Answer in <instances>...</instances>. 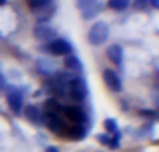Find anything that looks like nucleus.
<instances>
[{"label": "nucleus", "instance_id": "10", "mask_svg": "<svg viewBox=\"0 0 159 152\" xmlns=\"http://www.w3.org/2000/svg\"><path fill=\"white\" fill-rule=\"evenodd\" d=\"M106 56L112 63H115L116 66H120L121 61H123V47L120 45H112V46L107 47Z\"/></svg>", "mask_w": 159, "mask_h": 152}, {"label": "nucleus", "instance_id": "22", "mask_svg": "<svg viewBox=\"0 0 159 152\" xmlns=\"http://www.w3.org/2000/svg\"><path fill=\"white\" fill-rule=\"evenodd\" d=\"M6 85V78L3 77V74H0V89Z\"/></svg>", "mask_w": 159, "mask_h": 152}, {"label": "nucleus", "instance_id": "11", "mask_svg": "<svg viewBox=\"0 0 159 152\" xmlns=\"http://www.w3.org/2000/svg\"><path fill=\"white\" fill-rule=\"evenodd\" d=\"M24 116L34 124H39L42 122V113L35 105H27L24 108Z\"/></svg>", "mask_w": 159, "mask_h": 152}, {"label": "nucleus", "instance_id": "16", "mask_svg": "<svg viewBox=\"0 0 159 152\" xmlns=\"http://www.w3.org/2000/svg\"><path fill=\"white\" fill-rule=\"evenodd\" d=\"M63 110V106L56 99H48L45 102V112H52V113H60Z\"/></svg>", "mask_w": 159, "mask_h": 152}, {"label": "nucleus", "instance_id": "8", "mask_svg": "<svg viewBox=\"0 0 159 152\" xmlns=\"http://www.w3.org/2000/svg\"><path fill=\"white\" fill-rule=\"evenodd\" d=\"M103 81L107 85V88L112 89L113 92H120L123 89V84L119 77V74L112 69H106L103 71Z\"/></svg>", "mask_w": 159, "mask_h": 152}, {"label": "nucleus", "instance_id": "3", "mask_svg": "<svg viewBox=\"0 0 159 152\" xmlns=\"http://www.w3.org/2000/svg\"><path fill=\"white\" fill-rule=\"evenodd\" d=\"M66 92L69 94V96L71 98V101H74V102H82L88 94L87 83H85V80L81 77L70 78L69 83H67Z\"/></svg>", "mask_w": 159, "mask_h": 152}, {"label": "nucleus", "instance_id": "20", "mask_svg": "<svg viewBox=\"0 0 159 152\" xmlns=\"http://www.w3.org/2000/svg\"><path fill=\"white\" fill-rule=\"evenodd\" d=\"M88 2H89V0H75V4H77L78 8H82Z\"/></svg>", "mask_w": 159, "mask_h": 152}, {"label": "nucleus", "instance_id": "6", "mask_svg": "<svg viewBox=\"0 0 159 152\" xmlns=\"http://www.w3.org/2000/svg\"><path fill=\"white\" fill-rule=\"evenodd\" d=\"M34 36L42 42H52L57 38V31L48 24H38L34 28Z\"/></svg>", "mask_w": 159, "mask_h": 152}, {"label": "nucleus", "instance_id": "9", "mask_svg": "<svg viewBox=\"0 0 159 152\" xmlns=\"http://www.w3.org/2000/svg\"><path fill=\"white\" fill-rule=\"evenodd\" d=\"M7 102L10 109L14 112V113H20L24 106V98H22V94L20 91H11L7 96Z\"/></svg>", "mask_w": 159, "mask_h": 152}, {"label": "nucleus", "instance_id": "4", "mask_svg": "<svg viewBox=\"0 0 159 152\" xmlns=\"http://www.w3.org/2000/svg\"><path fill=\"white\" fill-rule=\"evenodd\" d=\"M48 52L52 53L55 56H69L71 55V45L66 41V39H61V38H56L55 41L49 42L48 45Z\"/></svg>", "mask_w": 159, "mask_h": 152}, {"label": "nucleus", "instance_id": "21", "mask_svg": "<svg viewBox=\"0 0 159 152\" xmlns=\"http://www.w3.org/2000/svg\"><path fill=\"white\" fill-rule=\"evenodd\" d=\"M98 137H99V140H101L102 142H105V144H109V138H107V136H102V134H101V136H98Z\"/></svg>", "mask_w": 159, "mask_h": 152}, {"label": "nucleus", "instance_id": "15", "mask_svg": "<svg viewBox=\"0 0 159 152\" xmlns=\"http://www.w3.org/2000/svg\"><path fill=\"white\" fill-rule=\"evenodd\" d=\"M52 0H27V4L31 10L34 11H39V10H43L45 7L50 4Z\"/></svg>", "mask_w": 159, "mask_h": 152}, {"label": "nucleus", "instance_id": "23", "mask_svg": "<svg viewBox=\"0 0 159 152\" xmlns=\"http://www.w3.org/2000/svg\"><path fill=\"white\" fill-rule=\"evenodd\" d=\"M148 2H151V3H152V6H154L155 8H158V7H159V0H148Z\"/></svg>", "mask_w": 159, "mask_h": 152}, {"label": "nucleus", "instance_id": "17", "mask_svg": "<svg viewBox=\"0 0 159 152\" xmlns=\"http://www.w3.org/2000/svg\"><path fill=\"white\" fill-rule=\"evenodd\" d=\"M131 0H109L107 4L110 8H115V10H126L130 6Z\"/></svg>", "mask_w": 159, "mask_h": 152}, {"label": "nucleus", "instance_id": "5", "mask_svg": "<svg viewBox=\"0 0 159 152\" xmlns=\"http://www.w3.org/2000/svg\"><path fill=\"white\" fill-rule=\"evenodd\" d=\"M61 114L66 117L69 122L74 123V124H84L87 122V114L78 106H63Z\"/></svg>", "mask_w": 159, "mask_h": 152}, {"label": "nucleus", "instance_id": "7", "mask_svg": "<svg viewBox=\"0 0 159 152\" xmlns=\"http://www.w3.org/2000/svg\"><path fill=\"white\" fill-rule=\"evenodd\" d=\"M103 7L105 6H103L102 0H89V2L82 8H80V10H81V16L84 17L85 20H92L103 10Z\"/></svg>", "mask_w": 159, "mask_h": 152}, {"label": "nucleus", "instance_id": "13", "mask_svg": "<svg viewBox=\"0 0 159 152\" xmlns=\"http://www.w3.org/2000/svg\"><path fill=\"white\" fill-rule=\"evenodd\" d=\"M66 137L71 140H81L85 137V128L84 124H74V126H69V130L66 133Z\"/></svg>", "mask_w": 159, "mask_h": 152}, {"label": "nucleus", "instance_id": "2", "mask_svg": "<svg viewBox=\"0 0 159 152\" xmlns=\"http://www.w3.org/2000/svg\"><path fill=\"white\" fill-rule=\"evenodd\" d=\"M109 25L105 21H98L89 28L88 31V41L93 46H101L109 39Z\"/></svg>", "mask_w": 159, "mask_h": 152}, {"label": "nucleus", "instance_id": "1", "mask_svg": "<svg viewBox=\"0 0 159 152\" xmlns=\"http://www.w3.org/2000/svg\"><path fill=\"white\" fill-rule=\"evenodd\" d=\"M42 122L45 123V126L50 131H53L55 134H59V136H66L67 130H69V124L60 113L45 112L42 114Z\"/></svg>", "mask_w": 159, "mask_h": 152}, {"label": "nucleus", "instance_id": "24", "mask_svg": "<svg viewBox=\"0 0 159 152\" xmlns=\"http://www.w3.org/2000/svg\"><path fill=\"white\" fill-rule=\"evenodd\" d=\"M46 152H59V151L56 150L55 147H49V148H48V151H46Z\"/></svg>", "mask_w": 159, "mask_h": 152}, {"label": "nucleus", "instance_id": "12", "mask_svg": "<svg viewBox=\"0 0 159 152\" xmlns=\"http://www.w3.org/2000/svg\"><path fill=\"white\" fill-rule=\"evenodd\" d=\"M38 69L42 74L50 75L55 71H57V64L52 59H39L38 60Z\"/></svg>", "mask_w": 159, "mask_h": 152}, {"label": "nucleus", "instance_id": "19", "mask_svg": "<svg viewBox=\"0 0 159 152\" xmlns=\"http://www.w3.org/2000/svg\"><path fill=\"white\" fill-rule=\"evenodd\" d=\"M147 3H148V0H134V6L137 8H143Z\"/></svg>", "mask_w": 159, "mask_h": 152}, {"label": "nucleus", "instance_id": "14", "mask_svg": "<svg viewBox=\"0 0 159 152\" xmlns=\"http://www.w3.org/2000/svg\"><path fill=\"white\" fill-rule=\"evenodd\" d=\"M64 66L67 70H71V71H82V63L74 55H69L64 59Z\"/></svg>", "mask_w": 159, "mask_h": 152}, {"label": "nucleus", "instance_id": "18", "mask_svg": "<svg viewBox=\"0 0 159 152\" xmlns=\"http://www.w3.org/2000/svg\"><path fill=\"white\" fill-rule=\"evenodd\" d=\"M105 126H106V130L110 131V133H115V131L117 130V123L113 119H107L106 122H105Z\"/></svg>", "mask_w": 159, "mask_h": 152}]
</instances>
